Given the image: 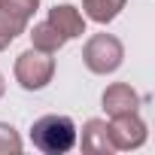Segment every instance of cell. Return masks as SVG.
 Instances as JSON below:
<instances>
[{"label":"cell","mask_w":155,"mask_h":155,"mask_svg":"<svg viewBox=\"0 0 155 155\" xmlns=\"http://www.w3.org/2000/svg\"><path fill=\"white\" fill-rule=\"evenodd\" d=\"M31 140L40 152H49V155H61V152H70L76 146V125L70 116H58V113H49L43 119L34 122L31 128Z\"/></svg>","instance_id":"6da1fadb"},{"label":"cell","mask_w":155,"mask_h":155,"mask_svg":"<svg viewBox=\"0 0 155 155\" xmlns=\"http://www.w3.org/2000/svg\"><path fill=\"white\" fill-rule=\"evenodd\" d=\"M55 76V61L49 58V52H40V49H28L15 58V79L21 88L28 91H40L52 82Z\"/></svg>","instance_id":"7a4b0ae2"},{"label":"cell","mask_w":155,"mask_h":155,"mask_svg":"<svg viewBox=\"0 0 155 155\" xmlns=\"http://www.w3.org/2000/svg\"><path fill=\"white\" fill-rule=\"evenodd\" d=\"M122 58H125V49H122V43H119L113 34H94V37L85 43V49H82L85 67H88L91 73H101V76L119 70V67H122Z\"/></svg>","instance_id":"3957f363"},{"label":"cell","mask_w":155,"mask_h":155,"mask_svg":"<svg viewBox=\"0 0 155 155\" xmlns=\"http://www.w3.org/2000/svg\"><path fill=\"white\" fill-rule=\"evenodd\" d=\"M113 122L110 128V140L116 149H140L146 143V122L137 113H122V116H110Z\"/></svg>","instance_id":"277c9868"},{"label":"cell","mask_w":155,"mask_h":155,"mask_svg":"<svg viewBox=\"0 0 155 155\" xmlns=\"http://www.w3.org/2000/svg\"><path fill=\"white\" fill-rule=\"evenodd\" d=\"M64 40H73V37H82L85 34V18L79 15V9L76 6H70V3H55L52 9H49V18H46Z\"/></svg>","instance_id":"5b68a950"},{"label":"cell","mask_w":155,"mask_h":155,"mask_svg":"<svg viewBox=\"0 0 155 155\" xmlns=\"http://www.w3.org/2000/svg\"><path fill=\"white\" fill-rule=\"evenodd\" d=\"M104 110L107 116H122V113H137L140 110V94L128 82H113L104 91Z\"/></svg>","instance_id":"8992f818"},{"label":"cell","mask_w":155,"mask_h":155,"mask_svg":"<svg viewBox=\"0 0 155 155\" xmlns=\"http://www.w3.org/2000/svg\"><path fill=\"white\" fill-rule=\"evenodd\" d=\"M82 152L88 155H113L116 146L110 140V128L104 119H88L82 128Z\"/></svg>","instance_id":"52a82bcc"},{"label":"cell","mask_w":155,"mask_h":155,"mask_svg":"<svg viewBox=\"0 0 155 155\" xmlns=\"http://www.w3.org/2000/svg\"><path fill=\"white\" fill-rule=\"evenodd\" d=\"M37 6H40V0H0V18H6L18 34H25Z\"/></svg>","instance_id":"ba28073f"},{"label":"cell","mask_w":155,"mask_h":155,"mask_svg":"<svg viewBox=\"0 0 155 155\" xmlns=\"http://www.w3.org/2000/svg\"><path fill=\"white\" fill-rule=\"evenodd\" d=\"M82 9H85V15L91 21L107 25L125 9V0H82Z\"/></svg>","instance_id":"9c48e42d"},{"label":"cell","mask_w":155,"mask_h":155,"mask_svg":"<svg viewBox=\"0 0 155 155\" xmlns=\"http://www.w3.org/2000/svg\"><path fill=\"white\" fill-rule=\"evenodd\" d=\"M31 43H34V49H40V52H58L67 40L49 25V21H40V25H34V31H31Z\"/></svg>","instance_id":"30bf717a"},{"label":"cell","mask_w":155,"mask_h":155,"mask_svg":"<svg viewBox=\"0 0 155 155\" xmlns=\"http://www.w3.org/2000/svg\"><path fill=\"white\" fill-rule=\"evenodd\" d=\"M0 152H21V137L6 122H0Z\"/></svg>","instance_id":"8fae6325"},{"label":"cell","mask_w":155,"mask_h":155,"mask_svg":"<svg viewBox=\"0 0 155 155\" xmlns=\"http://www.w3.org/2000/svg\"><path fill=\"white\" fill-rule=\"evenodd\" d=\"M15 37H18V31H15V28L6 21V18H0V52H3V49H6V46H9Z\"/></svg>","instance_id":"7c38bea8"},{"label":"cell","mask_w":155,"mask_h":155,"mask_svg":"<svg viewBox=\"0 0 155 155\" xmlns=\"http://www.w3.org/2000/svg\"><path fill=\"white\" fill-rule=\"evenodd\" d=\"M3 91H6V82H3V76H0V97H3Z\"/></svg>","instance_id":"4fadbf2b"}]
</instances>
